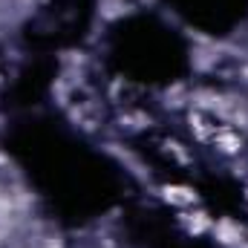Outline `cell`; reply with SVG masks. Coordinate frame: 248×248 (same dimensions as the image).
I'll list each match as a JSON object with an SVG mask.
<instances>
[{"instance_id": "6da1fadb", "label": "cell", "mask_w": 248, "mask_h": 248, "mask_svg": "<svg viewBox=\"0 0 248 248\" xmlns=\"http://www.w3.org/2000/svg\"><path fill=\"white\" fill-rule=\"evenodd\" d=\"M211 147H214V153L217 156H222V159H240V156H246L248 150V136L243 130H237V127H231V124H219L217 127V133H214V139H211Z\"/></svg>"}, {"instance_id": "7a4b0ae2", "label": "cell", "mask_w": 248, "mask_h": 248, "mask_svg": "<svg viewBox=\"0 0 248 248\" xmlns=\"http://www.w3.org/2000/svg\"><path fill=\"white\" fill-rule=\"evenodd\" d=\"M219 248H240L248 240V225L237 217H214L211 234H208Z\"/></svg>"}, {"instance_id": "3957f363", "label": "cell", "mask_w": 248, "mask_h": 248, "mask_svg": "<svg viewBox=\"0 0 248 248\" xmlns=\"http://www.w3.org/2000/svg\"><path fill=\"white\" fill-rule=\"evenodd\" d=\"M156 196H159L162 205H168L173 211H185V208H193V205H202L199 190L185 185V182H162L156 187Z\"/></svg>"}, {"instance_id": "277c9868", "label": "cell", "mask_w": 248, "mask_h": 248, "mask_svg": "<svg viewBox=\"0 0 248 248\" xmlns=\"http://www.w3.org/2000/svg\"><path fill=\"white\" fill-rule=\"evenodd\" d=\"M176 225L185 231L187 237L199 240V237H208L211 234V225H214V217L208 208L202 205H193V208H185V211H176Z\"/></svg>"}, {"instance_id": "5b68a950", "label": "cell", "mask_w": 248, "mask_h": 248, "mask_svg": "<svg viewBox=\"0 0 248 248\" xmlns=\"http://www.w3.org/2000/svg\"><path fill=\"white\" fill-rule=\"evenodd\" d=\"M185 124H187V133L193 136L196 144H211V139H214V133H217V127H219L217 119H211L208 113H199V110H193V107L185 110Z\"/></svg>"}, {"instance_id": "8992f818", "label": "cell", "mask_w": 248, "mask_h": 248, "mask_svg": "<svg viewBox=\"0 0 248 248\" xmlns=\"http://www.w3.org/2000/svg\"><path fill=\"white\" fill-rule=\"evenodd\" d=\"M116 124L124 133H144V130H150L156 124V119L150 113H144V110H122L116 116Z\"/></svg>"}, {"instance_id": "52a82bcc", "label": "cell", "mask_w": 248, "mask_h": 248, "mask_svg": "<svg viewBox=\"0 0 248 248\" xmlns=\"http://www.w3.org/2000/svg\"><path fill=\"white\" fill-rule=\"evenodd\" d=\"M159 144H162V153L170 156L176 165H182V168H193V165H196V156L190 153V147H187L185 141H179V139H173V136H165Z\"/></svg>"}, {"instance_id": "ba28073f", "label": "cell", "mask_w": 248, "mask_h": 248, "mask_svg": "<svg viewBox=\"0 0 248 248\" xmlns=\"http://www.w3.org/2000/svg\"><path fill=\"white\" fill-rule=\"evenodd\" d=\"M190 90H187L185 84H173V87H168L165 93H162V107L165 110H170V113H176V110H187L190 107Z\"/></svg>"}, {"instance_id": "9c48e42d", "label": "cell", "mask_w": 248, "mask_h": 248, "mask_svg": "<svg viewBox=\"0 0 248 248\" xmlns=\"http://www.w3.org/2000/svg\"><path fill=\"white\" fill-rule=\"evenodd\" d=\"M136 6L130 0H98V15L104 20H119L124 15H130Z\"/></svg>"}, {"instance_id": "30bf717a", "label": "cell", "mask_w": 248, "mask_h": 248, "mask_svg": "<svg viewBox=\"0 0 248 248\" xmlns=\"http://www.w3.org/2000/svg\"><path fill=\"white\" fill-rule=\"evenodd\" d=\"M240 248H248V240H246V243H243V246H240Z\"/></svg>"}]
</instances>
